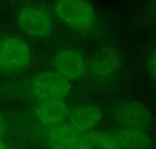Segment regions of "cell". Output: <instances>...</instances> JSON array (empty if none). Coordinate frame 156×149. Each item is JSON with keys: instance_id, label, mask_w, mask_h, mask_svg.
Returning <instances> with one entry per match:
<instances>
[{"instance_id": "6da1fadb", "label": "cell", "mask_w": 156, "mask_h": 149, "mask_svg": "<svg viewBox=\"0 0 156 149\" xmlns=\"http://www.w3.org/2000/svg\"><path fill=\"white\" fill-rule=\"evenodd\" d=\"M53 12L62 24L79 32L91 30L97 21L94 6L88 0H56Z\"/></svg>"}, {"instance_id": "7a4b0ae2", "label": "cell", "mask_w": 156, "mask_h": 149, "mask_svg": "<svg viewBox=\"0 0 156 149\" xmlns=\"http://www.w3.org/2000/svg\"><path fill=\"white\" fill-rule=\"evenodd\" d=\"M17 24L24 34L34 39L48 37L53 29L51 13L38 5L21 7L17 14Z\"/></svg>"}, {"instance_id": "3957f363", "label": "cell", "mask_w": 156, "mask_h": 149, "mask_svg": "<svg viewBox=\"0 0 156 149\" xmlns=\"http://www.w3.org/2000/svg\"><path fill=\"white\" fill-rule=\"evenodd\" d=\"M32 50L28 43L15 35L0 39V70L13 71L23 69L30 64Z\"/></svg>"}, {"instance_id": "277c9868", "label": "cell", "mask_w": 156, "mask_h": 149, "mask_svg": "<svg viewBox=\"0 0 156 149\" xmlns=\"http://www.w3.org/2000/svg\"><path fill=\"white\" fill-rule=\"evenodd\" d=\"M32 94L43 100H64L71 92V82L53 70L41 71L30 80Z\"/></svg>"}, {"instance_id": "5b68a950", "label": "cell", "mask_w": 156, "mask_h": 149, "mask_svg": "<svg viewBox=\"0 0 156 149\" xmlns=\"http://www.w3.org/2000/svg\"><path fill=\"white\" fill-rule=\"evenodd\" d=\"M113 117L120 128L142 129L148 132L154 123L150 109L143 103L136 100L119 103L114 107Z\"/></svg>"}, {"instance_id": "8992f818", "label": "cell", "mask_w": 156, "mask_h": 149, "mask_svg": "<svg viewBox=\"0 0 156 149\" xmlns=\"http://www.w3.org/2000/svg\"><path fill=\"white\" fill-rule=\"evenodd\" d=\"M52 70L69 81L82 78L88 71V62L85 56L75 48L61 49L52 58Z\"/></svg>"}, {"instance_id": "52a82bcc", "label": "cell", "mask_w": 156, "mask_h": 149, "mask_svg": "<svg viewBox=\"0 0 156 149\" xmlns=\"http://www.w3.org/2000/svg\"><path fill=\"white\" fill-rule=\"evenodd\" d=\"M103 120V111L94 103H85L69 109L66 123L81 134L95 129Z\"/></svg>"}, {"instance_id": "ba28073f", "label": "cell", "mask_w": 156, "mask_h": 149, "mask_svg": "<svg viewBox=\"0 0 156 149\" xmlns=\"http://www.w3.org/2000/svg\"><path fill=\"white\" fill-rule=\"evenodd\" d=\"M120 65V56L114 47H105L98 50L88 63V71L97 79L104 80L112 77Z\"/></svg>"}, {"instance_id": "9c48e42d", "label": "cell", "mask_w": 156, "mask_h": 149, "mask_svg": "<svg viewBox=\"0 0 156 149\" xmlns=\"http://www.w3.org/2000/svg\"><path fill=\"white\" fill-rule=\"evenodd\" d=\"M69 111L64 100H38L34 113L41 125L52 128L66 123Z\"/></svg>"}, {"instance_id": "30bf717a", "label": "cell", "mask_w": 156, "mask_h": 149, "mask_svg": "<svg viewBox=\"0 0 156 149\" xmlns=\"http://www.w3.org/2000/svg\"><path fill=\"white\" fill-rule=\"evenodd\" d=\"M82 135L68 123H64L50 128L45 139L50 149H77Z\"/></svg>"}, {"instance_id": "8fae6325", "label": "cell", "mask_w": 156, "mask_h": 149, "mask_svg": "<svg viewBox=\"0 0 156 149\" xmlns=\"http://www.w3.org/2000/svg\"><path fill=\"white\" fill-rule=\"evenodd\" d=\"M113 134L123 149H149L152 144L148 131L120 127Z\"/></svg>"}, {"instance_id": "7c38bea8", "label": "cell", "mask_w": 156, "mask_h": 149, "mask_svg": "<svg viewBox=\"0 0 156 149\" xmlns=\"http://www.w3.org/2000/svg\"><path fill=\"white\" fill-rule=\"evenodd\" d=\"M77 149H123L114 134L93 130L83 134Z\"/></svg>"}, {"instance_id": "4fadbf2b", "label": "cell", "mask_w": 156, "mask_h": 149, "mask_svg": "<svg viewBox=\"0 0 156 149\" xmlns=\"http://www.w3.org/2000/svg\"><path fill=\"white\" fill-rule=\"evenodd\" d=\"M148 71L151 78L156 81V47L152 51L148 61Z\"/></svg>"}, {"instance_id": "5bb4252c", "label": "cell", "mask_w": 156, "mask_h": 149, "mask_svg": "<svg viewBox=\"0 0 156 149\" xmlns=\"http://www.w3.org/2000/svg\"><path fill=\"white\" fill-rule=\"evenodd\" d=\"M0 149H9L8 148L7 145H6L1 139H0Z\"/></svg>"}, {"instance_id": "9a60e30c", "label": "cell", "mask_w": 156, "mask_h": 149, "mask_svg": "<svg viewBox=\"0 0 156 149\" xmlns=\"http://www.w3.org/2000/svg\"><path fill=\"white\" fill-rule=\"evenodd\" d=\"M3 127H4V125H3V122H2V120L1 116H0V136H1L2 133V131H3Z\"/></svg>"}]
</instances>
